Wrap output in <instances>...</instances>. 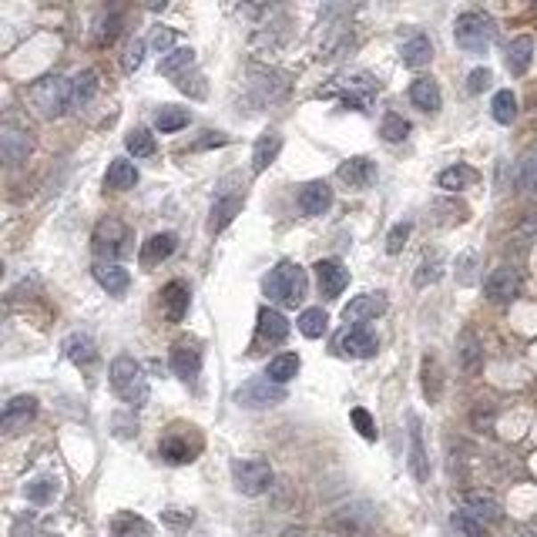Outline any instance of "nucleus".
<instances>
[{"label": "nucleus", "mask_w": 537, "mask_h": 537, "mask_svg": "<svg viewBox=\"0 0 537 537\" xmlns=\"http://www.w3.org/2000/svg\"><path fill=\"white\" fill-rule=\"evenodd\" d=\"M400 58H403L407 68H423L434 58V44H430L427 34H410L407 41L400 44Z\"/></svg>", "instance_id": "obj_27"}, {"label": "nucleus", "mask_w": 537, "mask_h": 537, "mask_svg": "<svg viewBox=\"0 0 537 537\" xmlns=\"http://www.w3.org/2000/svg\"><path fill=\"white\" fill-rule=\"evenodd\" d=\"M316 279H320V289L326 299H336L339 292L349 286V273L343 262L336 259H320L316 262Z\"/></svg>", "instance_id": "obj_19"}, {"label": "nucleus", "mask_w": 537, "mask_h": 537, "mask_svg": "<svg viewBox=\"0 0 537 537\" xmlns=\"http://www.w3.org/2000/svg\"><path fill=\"white\" fill-rule=\"evenodd\" d=\"M453 41L457 47H464L467 54H484L494 41V20L480 11H467L453 24Z\"/></svg>", "instance_id": "obj_5"}, {"label": "nucleus", "mask_w": 537, "mask_h": 537, "mask_svg": "<svg viewBox=\"0 0 537 537\" xmlns=\"http://www.w3.org/2000/svg\"><path fill=\"white\" fill-rule=\"evenodd\" d=\"M305 289H309V279L303 265L296 262H279L265 279V296L282 305H299L305 299Z\"/></svg>", "instance_id": "obj_2"}, {"label": "nucleus", "mask_w": 537, "mask_h": 537, "mask_svg": "<svg viewBox=\"0 0 537 537\" xmlns=\"http://www.w3.org/2000/svg\"><path fill=\"white\" fill-rule=\"evenodd\" d=\"M161 305H165L168 322H182L185 320V313H189V305H191L189 286H185L182 279H172V282L161 289Z\"/></svg>", "instance_id": "obj_21"}, {"label": "nucleus", "mask_w": 537, "mask_h": 537, "mask_svg": "<svg viewBox=\"0 0 537 537\" xmlns=\"http://www.w3.org/2000/svg\"><path fill=\"white\" fill-rule=\"evenodd\" d=\"M64 356H68L74 366L87 370V366L98 363V346H94V339L87 333H71L64 339Z\"/></svg>", "instance_id": "obj_24"}, {"label": "nucleus", "mask_w": 537, "mask_h": 537, "mask_svg": "<svg viewBox=\"0 0 537 537\" xmlns=\"http://www.w3.org/2000/svg\"><path fill=\"white\" fill-rule=\"evenodd\" d=\"M118 34H121V17H118V14L104 17L102 24H98V34H94V44H98V47H108V44H115Z\"/></svg>", "instance_id": "obj_49"}, {"label": "nucleus", "mask_w": 537, "mask_h": 537, "mask_svg": "<svg viewBox=\"0 0 537 537\" xmlns=\"http://www.w3.org/2000/svg\"><path fill=\"white\" fill-rule=\"evenodd\" d=\"M491 115H494L497 125H510L517 118V98L514 91H497L494 102H491Z\"/></svg>", "instance_id": "obj_38"}, {"label": "nucleus", "mask_w": 537, "mask_h": 537, "mask_svg": "<svg viewBox=\"0 0 537 537\" xmlns=\"http://www.w3.org/2000/svg\"><path fill=\"white\" fill-rule=\"evenodd\" d=\"M379 134H383L386 142H403L410 134V121H403L400 115H386L383 125H379Z\"/></svg>", "instance_id": "obj_48"}, {"label": "nucleus", "mask_w": 537, "mask_h": 537, "mask_svg": "<svg viewBox=\"0 0 537 537\" xmlns=\"http://www.w3.org/2000/svg\"><path fill=\"white\" fill-rule=\"evenodd\" d=\"M0 155L7 165H24L30 155V134L28 128H20L14 118H7L4 125H0Z\"/></svg>", "instance_id": "obj_11"}, {"label": "nucleus", "mask_w": 537, "mask_h": 537, "mask_svg": "<svg viewBox=\"0 0 537 537\" xmlns=\"http://www.w3.org/2000/svg\"><path fill=\"white\" fill-rule=\"evenodd\" d=\"M191 61H195V51H191V47H175L172 54H165V58H161L159 71L165 74V77H175L178 71L191 68Z\"/></svg>", "instance_id": "obj_40"}, {"label": "nucleus", "mask_w": 537, "mask_h": 537, "mask_svg": "<svg viewBox=\"0 0 537 537\" xmlns=\"http://www.w3.org/2000/svg\"><path fill=\"white\" fill-rule=\"evenodd\" d=\"M320 98H343V104L353 111H370V104L377 98V85L366 74H349V77H336L333 85L322 87Z\"/></svg>", "instance_id": "obj_6"}, {"label": "nucleus", "mask_w": 537, "mask_h": 537, "mask_svg": "<svg viewBox=\"0 0 537 537\" xmlns=\"http://www.w3.org/2000/svg\"><path fill=\"white\" fill-rule=\"evenodd\" d=\"M235 400H239V407H273L286 400V390L273 379H248L246 386L235 393Z\"/></svg>", "instance_id": "obj_13"}, {"label": "nucleus", "mask_w": 537, "mask_h": 537, "mask_svg": "<svg viewBox=\"0 0 537 537\" xmlns=\"http://www.w3.org/2000/svg\"><path fill=\"white\" fill-rule=\"evenodd\" d=\"M410 102L417 104L420 111H440V104H443V98H440V87H436L434 77H417L413 85H410Z\"/></svg>", "instance_id": "obj_30"}, {"label": "nucleus", "mask_w": 537, "mask_h": 537, "mask_svg": "<svg viewBox=\"0 0 537 537\" xmlns=\"http://www.w3.org/2000/svg\"><path fill=\"white\" fill-rule=\"evenodd\" d=\"M333 205V189L326 182H309L303 191H299V208L305 216H326Z\"/></svg>", "instance_id": "obj_23"}, {"label": "nucleus", "mask_w": 537, "mask_h": 537, "mask_svg": "<svg viewBox=\"0 0 537 537\" xmlns=\"http://www.w3.org/2000/svg\"><path fill=\"white\" fill-rule=\"evenodd\" d=\"M510 537H534V534H531V531H514Z\"/></svg>", "instance_id": "obj_58"}, {"label": "nucleus", "mask_w": 537, "mask_h": 537, "mask_svg": "<svg viewBox=\"0 0 537 537\" xmlns=\"http://www.w3.org/2000/svg\"><path fill=\"white\" fill-rule=\"evenodd\" d=\"M423 393H427L430 403L440 400V366H436L434 356H423Z\"/></svg>", "instance_id": "obj_46"}, {"label": "nucleus", "mask_w": 537, "mask_h": 537, "mask_svg": "<svg viewBox=\"0 0 537 537\" xmlns=\"http://www.w3.org/2000/svg\"><path fill=\"white\" fill-rule=\"evenodd\" d=\"M349 420L356 423V430H360V436H363V440H377V436H379L377 423H373V417H370L363 407L353 410V413H349Z\"/></svg>", "instance_id": "obj_50"}, {"label": "nucleus", "mask_w": 537, "mask_h": 537, "mask_svg": "<svg viewBox=\"0 0 537 537\" xmlns=\"http://www.w3.org/2000/svg\"><path fill=\"white\" fill-rule=\"evenodd\" d=\"M279 148H282V134H279V131H273V128L262 131L259 142H256V148H252V168H256V172H265V168L276 161Z\"/></svg>", "instance_id": "obj_29"}, {"label": "nucleus", "mask_w": 537, "mask_h": 537, "mask_svg": "<svg viewBox=\"0 0 537 537\" xmlns=\"http://www.w3.org/2000/svg\"><path fill=\"white\" fill-rule=\"evenodd\" d=\"M443 276V256L440 252H430V256H423V262H420V269H417V286H430V282H436V279Z\"/></svg>", "instance_id": "obj_44"}, {"label": "nucleus", "mask_w": 537, "mask_h": 537, "mask_svg": "<svg viewBox=\"0 0 537 537\" xmlns=\"http://www.w3.org/2000/svg\"><path fill=\"white\" fill-rule=\"evenodd\" d=\"M142 61H145V41H131L128 51H125V61H121V68L125 71H138L142 68Z\"/></svg>", "instance_id": "obj_52"}, {"label": "nucleus", "mask_w": 537, "mask_h": 537, "mask_svg": "<svg viewBox=\"0 0 537 537\" xmlns=\"http://www.w3.org/2000/svg\"><path fill=\"white\" fill-rule=\"evenodd\" d=\"M151 534V524L138 514H115L111 521V537H148Z\"/></svg>", "instance_id": "obj_36"}, {"label": "nucleus", "mask_w": 537, "mask_h": 537, "mask_svg": "<svg viewBox=\"0 0 537 537\" xmlns=\"http://www.w3.org/2000/svg\"><path fill=\"white\" fill-rule=\"evenodd\" d=\"M222 145H229V134H222V131H205V138H199L195 142V151H205V148H222Z\"/></svg>", "instance_id": "obj_55"}, {"label": "nucleus", "mask_w": 537, "mask_h": 537, "mask_svg": "<svg viewBox=\"0 0 537 537\" xmlns=\"http://www.w3.org/2000/svg\"><path fill=\"white\" fill-rule=\"evenodd\" d=\"M326 330H330V316L322 309H305L299 316V333L309 336V339H320Z\"/></svg>", "instance_id": "obj_41"}, {"label": "nucleus", "mask_w": 537, "mask_h": 537, "mask_svg": "<svg viewBox=\"0 0 537 537\" xmlns=\"http://www.w3.org/2000/svg\"><path fill=\"white\" fill-rule=\"evenodd\" d=\"M232 480L235 491L246 497H259L273 487V467L259 460V457H248V460H235L232 464Z\"/></svg>", "instance_id": "obj_8"}, {"label": "nucleus", "mask_w": 537, "mask_h": 537, "mask_svg": "<svg viewBox=\"0 0 537 537\" xmlns=\"http://www.w3.org/2000/svg\"><path fill=\"white\" fill-rule=\"evenodd\" d=\"M339 178L346 182L349 189H370L377 178V165L370 159H349L339 165Z\"/></svg>", "instance_id": "obj_25"}, {"label": "nucleus", "mask_w": 537, "mask_h": 537, "mask_svg": "<svg viewBox=\"0 0 537 537\" xmlns=\"http://www.w3.org/2000/svg\"><path fill=\"white\" fill-rule=\"evenodd\" d=\"M286 336H289V320H286L279 309H269V305H265L259 313V326H256V346H262V343L276 346Z\"/></svg>", "instance_id": "obj_17"}, {"label": "nucleus", "mask_w": 537, "mask_h": 537, "mask_svg": "<svg viewBox=\"0 0 537 537\" xmlns=\"http://www.w3.org/2000/svg\"><path fill=\"white\" fill-rule=\"evenodd\" d=\"M58 497V480L54 477H37L28 484V500L30 504H51Z\"/></svg>", "instance_id": "obj_45"}, {"label": "nucleus", "mask_w": 537, "mask_h": 537, "mask_svg": "<svg viewBox=\"0 0 537 537\" xmlns=\"http://www.w3.org/2000/svg\"><path fill=\"white\" fill-rule=\"evenodd\" d=\"M299 373V356L296 353H279L276 360H269V370H265V379H273V383H289L292 377Z\"/></svg>", "instance_id": "obj_37"}, {"label": "nucleus", "mask_w": 537, "mask_h": 537, "mask_svg": "<svg viewBox=\"0 0 537 537\" xmlns=\"http://www.w3.org/2000/svg\"><path fill=\"white\" fill-rule=\"evenodd\" d=\"M111 386L128 403V407H145L148 403V377L142 363H134L131 356H118L111 363Z\"/></svg>", "instance_id": "obj_4"}, {"label": "nucleus", "mask_w": 537, "mask_h": 537, "mask_svg": "<svg viewBox=\"0 0 537 537\" xmlns=\"http://www.w3.org/2000/svg\"><path fill=\"white\" fill-rule=\"evenodd\" d=\"M232 185V178H225L216 191V202H212V218H208V229L212 232H222V229H229L232 225V218L242 212V205H246V189H229Z\"/></svg>", "instance_id": "obj_10"}, {"label": "nucleus", "mask_w": 537, "mask_h": 537, "mask_svg": "<svg viewBox=\"0 0 537 537\" xmlns=\"http://www.w3.org/2000/svg\"><path fill=\"white\" fill-rule=\"evenodd\" d=\"M94 91H98V74L94 71H81L77 77H74V104H77V108L91 102V98H94Z\"/></svg>", "instance_id": "obj_47"}, {"label": "nucleus", "mask_w": 537, "mask_h": 537, "mask_svg": "<svg viewBox=\"0 0 537 537\" xmlns=\"http://www.w3.org/2000/svg\"><path fill=\"white\" fill-rule=\"evenodd\" d=\"M517 292H521V276L510 265H497L494 273L484 279V296L491 303H510Z\"/></svg>", "instance_id": "obj_14"}, {"label": "nucleus", "mask_w": 537, "mask_h": 537, "mask_svg": "<svg viewBox=\"0 0 537 537\" xmlns=\"http://www.w3.org/2000/svg\"><path fill=\"white\" fill-rule=\"evenodd\" d=\"M125 145H128V151L134 159H148V155H155V134L148 128H134L125 138Z\"/></svg>", "instance_id": "obj_43"}, {"label": "nucleus", "mask_w": 537, "mask_h": 537, "mask_svg": "<svg viewBox=\"0 0 537 537\" xmlns=\"http://www.w3.org/2000/svg\"><path fill=\"white\" fill-rule=\"evenodd\" d=\"M151 44H155V47H159V51H161V54H172V51H168V47H172V44H175V34H172V30H155V37H151Z\"/></svg>", "instance_id": "obj_57"}, {"label": "nucleus", "mask_w": 537, "mask_h": 537, "mask_svg": "<svg viewBox=\"0 0 537 537\" xmlns=\"http://www.w3.org/2000/svg\"><path fill=\"white\" fill-rule=\"evenodd\" d=\"M159 453L165 464L172 467H182V464H191L199 453H202V434L195 430V427H185V423H175L168 427L159 440Z\"/></svg>", "instance_id": "obj_3"}, {"label": "nucleus", "mask_w": 537, "mask_h": 537, "mask_svg": "<svg viewBox=\"0 0 537 537\" xmlns=\"http://www.w3.org/2000/svg\"><path fill=\"white\" fill-rule=\"evenodd\" d=\"M457 356H460V370H464V373H480V366H484V346H480L474 330H464V333H460V339H457Z\"/></svg>", "instance_id": "obj_26"}, {"label": "nucleus", "mask_w": 537, "mask_h": 537, "mask_svg": "<svg viewBox=\"0 0 537 537\" xmlns=\"http://www.w3.org/2000/svg\"><path fill=\"white\" fill-rule=\"evenodd\" d=\"M470 420H474V427H480V430H491V423H494V410L477 407L474 413H470Z\"/></svg>", "instance_id": "obj_56"}, {"label": "nucleus", "mask_w": 537, "mask_h": 537, "mask_svg": "<svg viewBox=\"0 0 537 537\" xmlns=\"http://www.w3.org/2000/svg\"><path fill=\"white\" fill-rule=\"evenodd\" d=\"M195 521V514L191 510H161V524H168L172 531H182V527H189V524Z\"/></svg>", "instance_id": "obj_53"}, {"label": "nucleus", "mask_w": 537, "mask_h": 537, "mask_svg": "<svg viewBox=\"0 0 537 537\" xmlns=\"http://www.w3.org/2000/svg\"><path fill=\"white\" fill-rule=\"evenodd\" d=\"M34 417H37V400L24 393V396H14V400L4 407L0 423H4V430H7V434H17V430H24Z\"/></svg>", "instance_id": "obj_20"}, {"label": "nucleus", "mask_w": 537, "mask_h": 537, "mask_svg": "<svg viewBox=\"0 0 537 537\" xmlns=\"http://www.w3.org/2000/svg\"><path fill=\"white\" fill-rule=\"evenodd\" d=\"M128 225L121 222V218H102L98 222V229L91 235V248H94V256L102 259V265H111V262L121 256V252H128Z\"/></svg>", "instance_id": "obj_7"}, {"label": "nucleus", "mask_w": 537, "mask_h": 537, "mask_svg": "<svg viewBox=\"0 0 537 537\" xmlns=\"http://www.w3.org/2000/svg\"><path fill=\"white\" fill-rule=\"evenodd\" d=\"M94 279L102 282V289H108V296H125V289H128V269H121L118 262H111V265H94Z\"/></svg>", "instance_id": "obj_31"}, {"label": "nucleus", "mask_w": 537, "mask_h": 537, "mask_svg": "<svg viewBox=\"0 0 537 537\" xmlns=\"http://www.w3.org/2000/svg\"><path fill=\"white\" fill-rule=\"evenodd\" d=\"M339 353L343 356H353V360H366V356H373L377 353V336H373V330L370 326H349L346 333L339 336Z\"/></svg>", "instance_id": "obj_15"}, {"label": "nucleus", "mask_w": 537, "mask_h": 537, "mask_svg": "<svg viewBox=\"0 0 537 537\" xmlns=\"http://www.w3.org/2000/svg\"><path fill=\"white\" fill-rule=\"evenodd\" d=\"M373 524H377V514L370 504L363 500H356V504H346V508H339L330 517V527H333L336 534H346V537H366L373 531Z\"/></svg>", "instance_id": "obj_9"}, {"label": "nucleus", "mask_w": 537, "mask_h": 537, "mask_svg": "<svg viewBox=\"0 0 537 537\" xmlns=\"http://www.w3.org/2000/svg\"><path fill=\"white\" fill-rule=\"evenodd\" d=\"M451 524H453V531H457L460 537H487V524L477 521L470 510H453Z\"/></svg>", "instance_id": "obj_39"}, {"label": "nucleus", "mask_w": 537, "mask_h": 537, "mask_svg": "<svg viewBox=\"0 0 537 537\" xmlns=\"http://www.w3.org/2000/svg\"><path fill=\"white\" fill-rule=\"evenodd\" d=\"M172 373L185 383H195L202 373V346L195 339H178L172 346Z\"/></svg>", "instance_id": "obj_12"}, {"label": "nucleus", "mask_w": 537, "mask_h": 537, "mask_svg": "<svg viewBox=\"0 0 537 537\" xmlns=\"http://www.w3.org/2000/svg\"><path fill=\"white\" fill-rule=\"evenodd\" d=\"M514 189L537 191V148H531V151L514 165Z\"/></svg>", "instance_id": "obj_35"}, {"label": "nucleus", "mask_w": 537, "mask_h": 537, "mask_svg": "<svg viewBox=\"0 0 537 537\" xmlns=\"http://www.w3.org/2000/svg\"><path fill=\"white\" fill-rule=\"evenodd\" d=\"M477 178L480 175L470 168V165H451V168H443L440 172V189H447V191H464L470 189V185H477Z\"/></svg>", "instance_id": "obj_33"}, {"label": "nucleus", "mask_w": 537, "mask_h": 537, "mask_svg": "<svg viewBox=\"0 0 537 537\" xmlns=\"http://www.w3.org/2000/svg\"><path fill=\"white\" fill-rule=\"evenodd\" d=\"M155 125H159V131L172 134V131L189 125V111H185V108H175V104H165V108L159 111V118H155Z\"/></svg>", "instance_id": "obj_42"}, {"label": "nucleus", "mask_w": 537, "mask_h": 537, "mask_svg": "<svg viewBox=\"0 0 537 537\" xmlns=\"http://www.w3.org/2000/svg\"><path fill=\"white\" fill-rule=\"evenodd\" d=\"M28 102L41 118L54 121L74 104V81L61 77V74H47L41 81H34V87L28 91Z\"/></svg>", "instance_id": "obj_1"}, {"label": "nucleus", "mask_w": 537, "mask_h": 537, "mask_svg": "<svg viewBox=\"0 0 537 537\" xmlns=\"http://www.w3.org/2000/svg\"><path fill=\"white\" fill-rule=\"evenodd\" d=\"M464 510H470L477 521L484 524H500L504 521V510H500V500L487 491H467L464 494Z\"/></svg>", "instance_id": "obj_22"}, {"label": "nucleus", "mask_w": 537, "mask_h": 537, "mask_svg": "<svg viewBox=\"0 0 537 537\" xmlns=\"http://www.w3.org/2000/svg\"><path fill=\"white\" fill-rule=\"evenodd\" d=\"M531 61H534V41H531V37H514L508 47V71L527 74Z\"/></svg>", "instance_id": "obj_34"}, {"label": "nucleus", "mask_w": 537, "mask_h": 537, "mask_svg": "<svg viewBox=\"0 0 537 537\" xmlns=\"http://www.w3.org/2000/svg\"><path fill=\"white\" fill-rule=\"evenodd\" d=\"M386 313V296L383 292H366V296H356L349 299V305L343 309V320L346 322H366V320H377Z\"/></svg>", "instance_id": "obj_18"}, {"label": "nucleus", "mask_w": 537, "mask_h": 537, "mask_svg": "<svg viewBox=\"0 0 537 537\" xmlns=\"http://www.w3.org/2000/svg\"><path fill=\"white\" fill-rule=\"evenodd\" d=\"M410 229H413V225H410V222H400V225H393V232L386 235V252H390V256H396V252H400V248L407 246Z\"/></svg>", "instance_id": "obj_51"}, {"label": "nucleus", "mask_w": 537, "mask_h": 537, "mask_svg": "<svg viewBox=\"0 0 537 537\" xmlns=\"http://www.w3.org/2000/svg\"><path fill=\"white\" fill-rule=\"evenodd\" d=\"M134 182H138V168H134L128 159H115L108 165L104 185L111 191H128V189H134Z\"/></svg>", "instance_id": "obj_32"}, {"label": "nucleus", "mask_w": 537, "mask_h": 537, "mask_svg": "<svg viewBox=\"0 0 537 537\" xmlns=\"http://www.w3.org/2000/svg\"><path fill=\"white\" fill-rule=\"evenodd\" d=\"M175 248H178V235L175 232H159L151 235L148 242H142V265H159L172 256Z\"/></svg>", "instance_id": "obj_28"}, {"label": "nucleus", "mask_w": 537, "mask_h": 537, "mask_svg": "<svg viewBox=\"0 0 537 537\" xmlns=\"http://www.w3.org/2000/svg\"><path fill=\"white\" fill-rule=\"evenodd\" d=\"M407 423H410V474L423 484V480L430 477V460H427V447H423V423L417 413H410Z\"/></svg>", "instance_id": "obj_16"}, {"label": "nucleus", "mask_w": 537, "mask_h": 537, "mask_svg": "<svg viewBox=\"0 0 537 537\" xmlns=\"http://www.w3.org/2000/svg\"><path fill=\"white\" fill-rule=\"evenodd\" d=\"M491 81H494V74L487 71V68H477V71H470V77H467V91H470V94H480Z\"/></svg>", "instance_id": "obj_54"}]
</instances>
